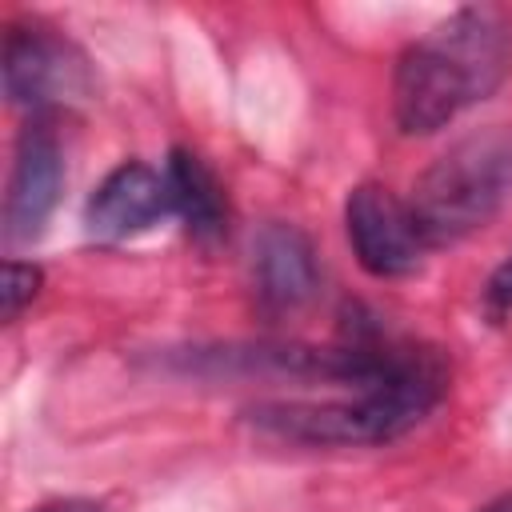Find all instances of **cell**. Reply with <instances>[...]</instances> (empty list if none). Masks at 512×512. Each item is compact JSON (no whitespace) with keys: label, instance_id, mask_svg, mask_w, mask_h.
<instances>
[{"label":"cell","instance_id":"7a4b0ae2","mask_svg":"<svg viewBox=\"0 0 512 512\" xmlns=\"http://www.w3.org/2000/svg\"><path fill=\"white\" fill-rule=\"evenodd\" d=\"M448 372L436 352L424 348H400L392 368L368 384L356 388V400H268L248 408V424L288 440V444H388L416 428L444 396Z\"/></svg>","mask_w":512,"mask_h":512},{"label":"cell","instance_id":"ba28073f","mask_svg":"<svg viewBox=\"0 0 512 512\" xmlns=\"http://www.w3.org/2000/svg\"><path fill=\"white\" fill-rule=\"evenodd\" d=\"M252 276L268 308H300L320 284L312 240L284 220H268L252 240Z\"/></svg>","mask_w":512,"mask_h":512},{"label":"cell","instance_id":"7c38bea8","mask_svg":"<svg viewBox=\"0 0 512 512\" xmlns=\"http://www.w3.org/2000/svg\"><path fill=\"white\" fill-rule=\"evenodd\" d=\"M36 512H104L100 504H84V500H56V504H44Z\"/></svg>","mask_w":512,"mask_h":512},{"label":"cell","instance_id":"5b68a950","mask_svg":"<svg viewBox=\"0 0 512 512\" xmlns=\"http://www.w3.org/2000/svg\"><path fill=\"white\" fill-rule=\"evenodd\" d=\"M0 68H4V92L20 108L84 100L92 88L84 56L40 28H8Z\"/></svg>","mask_w":512,"mask_h":512},{"label":"cell","instance_id":"8992f818","mask_svg":"<svg viewBox=\"0 0 512 512\" xmlns=\"http://www.w3.org/2000/svg\"><path fill=\"white\" fill-rule=\"evenodd\" d=\"M64 184V156L60 140L44 120H28V128L16 140L8 196H4V240L28 244L44 232L56 196Z\"/></svg>","mask_w":512,"mask_h":512},{"label":"cell","instance_id":"3957f363","mask_svg":"<svg viewBox=\"0 0 512 512\" xmlns=\"http://www.w3.org/2000/svg\"><path fill=\"white\" fill-rule=\"evenodd\" d=\"M512 200V128L492 124L460 136L416 180L408 208L428 248L484 228Z\"/></svg>","mask_w":512,"mask_h":512},{"label":"cell","instance_id":"277c9868","mask_svg":"<svg viewBox=\"0 0 512 512\" xmlns=\"http://www.w3.org/2000/svg\"><path fill=\"white\" fill-rule=\"evenodd\" d=\"M344 228L348 244L364 272L392 280L420 268L428 244L412 220L408 200H396L384 184H356L344 204Z\"/></svg>","mask_w":512,"mask_h":512},{"label":"cell","instance_id":"4fadbf2b","mask_svg":"<svg viewBox=\"0 0 512 512\" xmlns=\"http://www.w3.org/2000/svg\"><path fill=\"white\" fill-rule=\"evenodd\" d=\"M480 512H512V492H504V496H496L492 504H484Z\"/></svg>","mask_w":512,"mask_h":512},{"label":"cell","instance_id":"30bf717a","mask_svg":"<svg viewBox=\"0 0 512 512\" xmlns=\"http://www.w3.org/2000/svg\"><path fill=\"white\" fill-rule=\"evenodd\" d=\"M40 268L28 260H8L4 264V280H0V312L4 320H16V312L24 304H32V296L40 292Z\"/></svg>","mask_w":512,"mask_h":512},{"label":"cell","instance_id":"6da1fadb","mask_svg":"<svg viewBox=\"0 0 512 512\" xmlns=\"http://www.w3.org/2000/svg\"><path fill=\"white\" fill-rule=\"evenodd\" d=\"M512 72V20L472 4L404 48L392 76V116L404 136H432L464 108L488 100Z\"/></svg>","mask_w":512,"mask_h":512},{"label":"cell","instance_id":"9c48e42d","mask_svg":"<svg viewBox=\"0 0 512 512\" xmlns=\"http://www.w3.org/2000/svg\"><path fill=\"white\" fill-rule=\"evenodd\" d=\"M168 192H172V212H180L184 228L200 244H216L228 232V196L216 172L188 148H172L168 156Z\"/></svg>","mask_w":512,"mask_h":512},{"label":"cell","instance_id":"8fae6325","mask_svg":"<svg viewBox=\"0 0 512 512\" xmlns=\"http://www.w3.org/2000/svg\"><path fill=\"white\" fill-rule=\"evenodd\" d=\"M484 296H488V304H492L496 312H508V308H512V252H508V260L492 272Z\"/></svg>","mask_w":512,"mask_h":512},{"label":"cell","instance_id":"52a82bcc","mask_svg":"<svg viewBox=\"0 0 512 512\" xmlns=\"http://www.w3.org/2000/svg\"><path fill=\"white\" fill-rule=\"evenodd\" d=\"M168 212H172L168 176H160L156 168H148L140 160H124L92 188V196L84 204V228L92 240L116 244V240L148 232Z\"/></svg>","mask_w":512,"mask_h":512}]
</instances>
